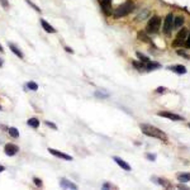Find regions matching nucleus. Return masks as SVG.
I'll return each mask as SVG.
<instances>
[{
    "instance_id": "nucleus-6",
    "label": "nucleus",
    "mask_w": 190,
    "mask_h": 190,
    "mask_svg": "<svg viewBox=\"0 0 190 190\" xmlns=\"http://www.w3.org/2000/svg\"><path fill=\"white\" fill-rule=\"evenodd\" d=\"M48 152L53 155V156H56V157H60V158H62V160H66V161H71L72 157L70 156V155L67 153H63V152H60V151H56V149H53V148H48Z\"/></svg>"
},
{
    "instance_id": "nucleus-5",
    "label": "nucleus",
    "mask_w": 190,
    "mask_h": 190,
    "mask_svg": "<svg viewBox=\"0 0 190 190\" xmlns=\"http://www.w3.org/2000/svg\"><path fill=\"white\" fill-rule=\"evenodd\" d=\"M19 151V148L17 144H13V143H8L5 144V148H4V152H5V155H8V156H14V155H17Z\"/></svg>"
},
{
    "instance_id": "nucleus-2",
    "label": "nucleus",
    "mask_w": 190,
    "mask_h": 190,
    "mask_svg": "<svg viewBox=\"0 0 190 190\" xmlns=\"http://www.w3.org/2000/svg\"><path fill=\"white\" fill-rule=\"evenodd\" d=\"M134 10V3L133 1H127L124 3L123 5H121L119 8H117L114 10V18H122L128 15L129 13H132Z\"/></svg>"
},
{
    "instance_id": "nucleus-23",
    "label": "nucleus",
    "mask_w": 190,
    "mask_h": 190,
    "mask_svg": "<svg viewBox=\"0 0 190 190\" xmlns=\"http://www.w3.org/2000/svg\"><path fill=\"white\" fill-rule=\"evenodd\" d=\"M148 14H149V12H148V10H144L143 13H141V14H139V15H138L137 21H143V19H146V18H147L146 15H148Z\"/></svg>"
},
{
    "instance_id": "nucleus-29",
    "label": "nucleus",
    "mask_w": 190,
    "mask_h": 190,
    "mask_svg": "<svg viewBox=\"0 0 190 190\" xmlns=\"http://www.w3.org/2000/svg\"><path fill=\"white\" fill-rule=\"evenodd\" d=\"M133 65H134V66H136L137 68H142V67H144V63H143L142 61H141V62H136V61H134Z\"/></svg>"
},
{
    "instance_id": "nucleus-28",
    "label": "nucleus",
    "mask_w": 190,
    "mask_h": 190,
    "mask_svg": "<svg viewBox=\"0 0 190 190\" xmlns=\"http://www.w3.org/2000/svg\"><path fill=\"white\" fill-rule=\"evenodd\" d=\"M44 124H46V126H47V127H49V128H52V129H54V131H56V129H57V126H56V124H54V123H51V122H48V121H46V122H44Z\"/></svg>"
},
{
    "instance_id": "nucleus-4",
    "label": "nucleus",
    "mask_w": 190,
    "mask_h": 190,
    "mask_svg": "<svg viewBox=\"0 0 190 190\" xmlns=\"http://www.w3.org/2000/svg\"><path fill=\"white\" fill-rule=\"evenodd\" d=\"M174 28V15L172 14H169L165 19V23H163V32L165 33H170V31Z\"/></svg>"
},
{
    "instance_id": "nucleus-26",
    "label": "nucleus",
    "mask_w": 190,
    "mask_h": 190,
    "mask_svg": "<svg viewBox=\"0 0 190 190\" xmlns=\"http://www.w3.org/2000/svg\"><path fill=\"white\" fill-rule=\"evenodd\" d=\"M0 4H1V7L5 9V10L9 9V1H8V0H0Z\"/></svg>"
},
{
    "instance_id": "nucleus-25",
    "label": "nucleus",
    "mask_w": 190,
    "mask_h": 190,
    "mask_svg": "<svg viewBox=\"0 0 190 190\" xmlns=\"http://www.w3.org/2000/svg\"><path fill=\"white\" fill-rule=\"evenodd\" d=\"M26 1H27V3L29 4V5H31V7H32V8L34 9V10H36V12H38V13H39V12H41V9H39V8H38V7L36 5V4H34V3H32V1H31V0H26Z\"/></svg>"
},
{
    "instance_id": "nucleus-17",
    "label": "nucleus",
    "mask_w": 190,
    "mask_h": 190,
    "mask_svg": "<svg viewBox=\"0 0 190 190\" xmlns=\"http://www.w3.org/2000/svg\"><path fill=\"white\" fill-rule=\"evenodd\" d=\"M144 67H146L148 71H152V70H157V68H160V63H157V62H148L147 66H144Z\"/></svg>"
},
{
    "instance_id": "nucleus-20",
    "label": "nucleus",
    "mask_w": 190,
    "mask_h": 190,
    "mask_svg": "<svg viewBox=\"0 0 190 190\" xmlns=\"http://www.w3.org/2000/svg\"><path fill=\"white\" fill-rule=\"evenodd\" d=\"M27 88H28L29 90H33V91H36V90L38 89V85L34 82V81H29V82L27 84Z\"/></svg>"
},
{
    "instance_id": "nucleus-36",
    "label": "nucleus",
    "mask_w": 190,
    "mask_h": 190,
    "mask_svg": "<svg viewBox=\"0 0 190 190\" xmlns=\"http://www.w3.org/2000/svg\"><path fill=\"white\" fill-rule=\"evenodd\" d=\"M0 52H1V53H3V52H4V48H3V47H1V44H0Z\"/></svg>"
},
{
    "instance_id": "nucleus-8",
    "label": "nucleus",
    "mask_w": 190,
    "mask_h": 190,
    "mask_svg": "<svg viewBox=\"0 0 190 190\" xmlns=\"http://www.w3.org/2000/svg\"><path fill=\"white\" fill-rule=\"evenodd\" d=\"M60 186L61 188H63V189H76L77 186L75 185L74 183H71V181H68L67 179H61L60 180Z\"/></svg>"
},
{
    "instance_id": "nucleus-3",
    "label": "nucleus",
    "mask_w": 190,
    "mask_h": 190,
    "mask_svg": "<svg viewBox=\"0 0 190 190\" xmlns=\"http://www.w3.org/2000/svg\"><path fill=\"white\" fill-rule=\"evenodd\" d=\"M160 26H161V18L160 17H152L151 21L148 22L147 24V32L148 33H156L158 29H160Z\"/></svg>"
},
{
    "instance_id": "nucleus-27",
    "label": "nucleus",
    "mask_w": 190,
    "mask_h": 190,
    "mask_svg": "<svg viewBox=\"0 0 190 190\" xmlns=\"http://www.w3.org/2000/svg\"><path fill=\"white\" fill-rule=\"evenodd\" d=\"M95 96H98V98H107L108 94L104 93V91H96V93H95Z\"/></svg>"
},
{
    "instance_id": "nucleus-14",
    "label": "nucleus",
    "mask_w": 190,
    "mask_h": 190,
    "mask_svg": "<svg viewBox=\"0 0 190 190\" xmlns=\"http://www.w3.org/2000/svg\"><path fill=\"white\" fill-rule=\"evenodd\" d=\"M177 179L181 183H188L190 181V174H177Z\"/></svg>"
},
{
    "instance_id": "nucleus-15",
    "label": "nucleus",
    "mask_w": 190,
    "mask_h": 190,
    "mask_svg": "<svg viewBox=\"0 0 190 190\" xmlns=\"http://www.w3.org/2000/svg\"><path fill=\"white\" fill-rule=\"evenodd\" d=\"M27 124H28V126H31L32 128H38L39 127V121L37 118H31V119H28Z\"/></svg>"
},
{
    "instance_id": "nucleus-7",
    "label": "nucleus",
    "mask_w": 190,
    "mask_h": 190,
    "mask_svg": "<svg viewBox=\"0 0 190 190\" xmlns=\"http://www.w3.org/2000/svg\"><path fill=\"white\" fill-rule=\"evenodd\" d=\"M158 116L160 117H163V118H169L171 121H183L184 118H181L177 114H174V113H170V112H158Z\"/></svg>"
},
{
    "instance_id": "nucleus-31",
    "label": "nucleus",
    "mask_w": 190,
    "mask_h": 190,
    "mask_svg": "<svg viewBox=\"0 0 190 190\" xmlns=\"http://www.w3.org/2000/svg\"><path fill=\"white\" fill-rule=\"evenodd\" d=\"M146 157H148V160H151V161H155L156 160V155H151V153H147Z\"/></svg>"
},
{
    "instance_id": "nucleus-34",
    "label": "nucleus",
    "mask_w": 190,
    "mask_h": 190,
    "mask_svg": "<svg viewBox=\"0 0 190 190\" xmlns=\"http://www.w3.org/2000/svg\"><path fill=\"white\" fill-rule=\"evenodd\" d=\"M65 49H66V51H67V52H71V53L74 52V51H72V49H71V48H68V47H65Z\"/></svg>"
},
{
    "instance_id": "nucleus-38",
    "label": "nucleus",
    "mask_w": 190,
    "mask_h": 190,
    "mask_svg": "<svg viewBox=\"0 0 190 190\" xmlns=\"http://www.w3.org/2000/svg\"><path fill=\"white\" fill-rule=\"evenodd\" d=\"M0 109H1V107H0Z\"/></svg>"
},
{
    "instance_id": "nucleus-1",
    "label": "nucleus",
    "mask_w": 190,
    "mask_h": 190,
    "mask_svg": "<svg viewBox=\"0 0 190 190\" xmlns=\"http://www.w3.org/2000/svg\"><path fill=\"white\" fill-rule=\"evenodd\" d=\"M141 131L148 137H153V138H158V139H166L167 136L166 133H163L161 129H158L153 126L149 124H141Z\"/></svg>"
},
{
    "instance_id": "nucleus-13",
    "label": "nucleus",
    "mask_w": 190,
    "mask_h": 190,
    "mask_svg": "<svg viewBox=\"0 0 190 190\" xmlns=\"http://www.w3.org/2000/svg\"><path fill=\"white\" fill-rule=\"evenodd\" d=\"M170 70H172V71H175V72H177V74H180V75H181V74H185V72H186V68H185L184 66H181V65H177V66H171V67H169Z\"/></svg>"
},
{
    "instance_id": "nucleus-32",
    "label": "nucleus",
    "mask_w": 190,
    "mask_h": 190,
    "mask_svg": "<svg viewBox=\"0 0 190 190\" xmlns=\"http://www.w3.org/2000/svg\"><path fill=\"white\" fill-rule=\"evenodd\" d=\"M185 46H186V48H190V34H189V37L186 39V42H185Z\"/></svg>"
},
{
    "instance_id": "nucleus-24",
    "label": "nucleus",
    "mask_w": 190,
    "mask_h": 190,
    "mask_svg": "<svg viewBox=\"0 0 190 190\" xmlns=\"http://www.w3.org/2000/svg\"><path fill=\"white\" fill-rule=\"evenodd\" d=\"M184 44V39H176V41L172 42V47H179V46H183Z\"/></svg>"
},
{
    "instance_id": "nucleus-35",
    "label": "nucleus",
    "mask_w": 190,
    "mask_h": 190,
    "mask_svg": "<svg viewBox=\"0 0 190 190\" xmlns=\"http://www.w3.org/2000/svg\"><path fill=\"white\" fill-rule=\"evenodd\" d=\"M4 170H5V167H4V166H3V165H0V172H3V171H4Z\"/></svg>"
},
{
    "instance_id": "nucleus-33",
    "label": "nucleus",
    "mask_w": 190,
    "mask_h": 190,
    "mask_svg": "<svg viewBox=\"0 0 190 190\" xmlns=\"http://www.w3.org/2000/svg\"><path fill=\"white\" fill-rule=\"evenodd\" d=\"M165 91V88H158L157 89V93H163Z\"/></svg>"
},
{
    "instance_id": "nucleus-10",
    "label": "nucleus",
    "mask_w": 190,
    "mask_h": 190,
    "mask_svg": "<svg viewBox=\"0 0 190 190\" xmlns=\"http://www.w3.org/2000/svg\"><path fill=\"white\" fill-rule=\"evenodd\" d=\"M113 158H114V161H116V162H117V163H118L122 169L126 170V171H131V170H132V169H131V166H129V165H128L126 161H123L122 158H119V157H117V156H116V157H113Z\"/></svg>"
},
{
    "instance_id": "nucleus-21",
    "label": "nucleus",
    "mask_w": 190,
    "mask_h": 190,
    "mask_svg": "<svg viewBox=\"0 0 190 190\" xmlns=\"http://www.w3.org/2000/svg\"><path fill=\"white\" fill-rule=\"evenodd\" d=\"M186 33H188V31H186L185 28H183L181 31L177 33V38H179V39H184L185 37H186Z\"/></svg>"
},
{
    "instance_id": "nucleus-19",
    "label": "nucleus",
    "mask_w": 190,
    "mask_h": 190,
    "mask_svg": "<svg viewBox=\"0 0 190 190\" xmlns=\"http://www.w3.org/2000/svg\"><path fill=\"white\" fill-rule=\"evenodd\" d=\"M138 39H139V41H143V42H151V41H149V38L143 32H139L138 33Z\"/></svg>"
},
{
    "instance_id": "nucleus-22",
    "label": "nucleus",
    "mask_w": 190,
    "mask_h": 190,
    "mask_svg": "<svg viewBox=\"0 0 190 190\" xmlns=\"http://www.w3.org/2000/svg\"><path fill=\"white\" fill-rule=\"evenodd\" d=\"M137 56L139 57V60L143 62V63H148L149 62V60H148V57H146L144 54H142V53H139V52H137Z\"/></svg>"
},
{
    "instance_id": "nucleus-37",
    "label": "nucleus",
    "mask_w": 190,
    "mask_h": 190,
    "mask_svg": "<svg viewBox=\"0 0 190 190\" xmlns=\"http://www.w3.org/2000/svg\"><path fill=\"white\" fill-rule=\"evenodd\" d=\"M3 63H4V62H3V60H1V58H0V67H1V66H3Z\"/></svg>"
},
{
    "instance_id": "nucleus-18",
    "label": "nucleus",
    "mask_w": 190,
    "mask_h": 190,
    "mask_svg": "<svg viewBox=\"0 0 190 190\" xmlns=\"http://www.w3.org/2000/svg\"><path fill=\"white\" fill-rule=\"evenodd\" d=\"M9 134H10L13 138H18L19 137V132H18V129L15 127H10V128H9Z\"/></svg>"
},
{
    "instance_id": "nucleus-11",
    "label": "nucleus",
    "mask_w": 190,
    "mask_h": 190,
    "mask_svg": "<svg viewBox=\"0 0 190 190\" xmlns=\"http://www.w3.org/2000/svg\"><path fill=\"white\" fill-rule=\"evenodd\" d=\"M41 26L43 27L44 31L48 32V33H56V29H54L49 23H47L46 21H44V19H41Z\"/></svg>"
},
{
    "instance_id": "nucleus-12",
    "label": "nucleus",
    "mask_w": 190,
    "mask_h": 190,
    "mask_svg": "<svg viewBox=\"0 0 190 190\" xmlns=\"http://www.w3.org/2000/svg\"><path fill=\"white\" fill-rule=\"evenodd\" d=\"M9 47H10V49H12V51L14 52V53H15L17 54V56L19 57V58H24V54H23V52L21 51V49H19L17 46H15V44H13V43H9Z\"/></svg>"
},
{
    "instance_id": "nucleus-30",
    "label": "nucleus",
    "mask_w": 190,
    "mask_h": 190,
    "mask_svg": "<svg viewBox=\"0 0 190 190\" xmlns=\"http://www.w3.org/2000/svg\"><path fill=\"white\" fill-rule=\"evenodd\" d=\"M33 181H34V184H36V185H37V186H39V188H41V186H42V181H41V180H39V179H37V177H34V179H33Z\"/></svg>"
},
{
    "instance_id": "nucleus-9",
    "label": "nucleus",
    "mask_w": 190,
    "mask_h": 190,
    "mask_svg": "<svg viewBox=\"0 0 190 190\" xmlns=\"http://www.w3.org/2000/svg\"><path fill=\"white\" fill-rule=\"evenodd\" d=\"M110 3H112V0H100V7L107 15L110 14Z\"/></svg>"
},
{
    "instance_id": "nucleus-16",
    "label": "nucleus",
    "mask_w": 190,
    "mask_h": 190,
    "mask_svg": "<svg viewBox=\"0 0 190 190\" xmlns=\"http://www.w3.org/2000/svg\"><path fill=\"white\" fill-rule=\"evenodd\" d=\"M184 23V18L183 17H176L174 18V28H180Z\"/></svg>"
}]
</instances>
